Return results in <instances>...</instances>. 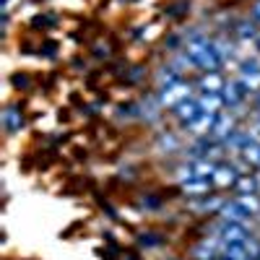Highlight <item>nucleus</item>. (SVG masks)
<instances>
[{
  "mask_svg": "<svg viewBox=\"0 0 260 260\" xmlns=\"http://www.w3.org/2000/svg\"><path fill=\"white\" fill-rule=\"evenodd\" d=\"M21 125H24V120H21V115L13 110V107H8V110L3 112V127L8 130V133H18Z\"/></svg>",
  "mask_w": 260,
  "mask_h": 260,
  "instance_id": "obj_12",
  "label": "nucleus"
},
{
  "mask_svg": "<svg viewBox=\"0 0 260 260\" xmlns=\"http://www.w3.org/2000/svg\"><path fill=\"white\" fill-rule=\"evenodd\" d=\"M213 122H216V115H211V112H201V117L195 120L192 125H187L192 133H198V136H203V133H208V130L213 127Z\"/></svg>",
  "mask_w": 260,
  "mask_h": 260,
  "instance_id": "obj_11",
  "label": "nucleus"
},
{
  "mask_svg": "<svg viewBox=\"0 0 260 260\" xmlns=\"http://www.w3.org/2000/svg\"><path fill=\"white\" fill-rule=\"evenodd\" d=\"M237 172H234V167H216V172H213V177H211V182L213 185H219V187H229V185H237Z\"/></svg>",
  "mask_w": 260,
  "mask_h": 260,
  "instance_id": "obj_8",
  "label": "nucleus"
},
{
  "mask_svg": "<svg viewBox=\"0 0 260 260\" xmlns=\"http://www.w3.org/2000/svg\"><path fill=\"white\" fill-rule=\"evenodd\" d=\"M257 122H260V112H257Z\"/></svg>",
  "mask_w": 260,
  "mask_h": 260,
  "instance_id": "obj_24",
  "label": "nucleus"
},
{
  "mask_svg": "<svg viewBox=\"0 0 260 260\" xmlns=\"http://www.w3.org/2000/svg\"><path fill=\"white\" fill-rule=\"evenodd\" d=\"M208 180H203V177H192V180H185L182 182V190L187 192V195H206L208 192Z\"/></svg>",
  "mask_w": 260,
  "mask_h": 260,
  "instance_id": "obj_10",
  "label": "nucleus"
},
{
  "mask_svg": "<svg viewBox=\"0 0 260 260\" xmlns=\"http://www.w3.org/2000/svg\"><path fill=\"white\" fill-rule=\"evenodd\" d=\"M159 83H161V89L180 83V71H175V68H161V71H159Z\"/></svg>",
  "mask_w": 260,
  "mask_h": 260,
  "instance_id": "obj_16",
  "label": "nucleus"
},
{
  "mask_svg": "<svg viewBox=\"0 0 260 260\" xmlns=\"http://www.w3.org/2000/svg\"><path fill=\"white\" fill-rule=\"evenodd\" d=\"M198 102H201V110H203V112H211V115H216V110L221 107V96H219V94H208V91H206Z\"/></svg>",
  "mask_w": 260,
  "mask_h": 260,
  "instance_id": "obj_15",
  "label": "nucleus"
},
{
  "mask_svg": "<svg viewBox=\"0 0 260 260\" xmlns=\"http://www.w3.org/2000/svg\"><path fill=\"white\" fill-rule=\"evenodd\" d=\"M237 31H240V39H245V42L255 39V29H252V26H247V24H242V26L237 29Z\"/></svg>",
  "mask_w": 260,
  "mask_h": 260,
  "instance_id": "obj_20",
  "label": "nucleus"
},
{
  "mask_svg": "<svg viewBox=\"0 0 260 260\" xmlns=\"http://www.w3.org/2000/svg\"><path fill=\"white\" fill-rule=\"evenodd\" d=\"M240 73H242V81L250 86V91L255 89V86H260V62L257 60H245Z\"/></svg>",
  "mask_w": 260,
  "mask_h": 260,
  "instance_id": "obj_7",
  "label": "nucleus"
},
{
  "mask_svg": "<svg viewBox=\"0 0 260 260\" xmlns=\"http://www.w3.org/2000/svg\"><path fill=\"white\" fill-rule=\"evenodd\" d=\"M247 94H250V86H247L245 81H232L229 86H224V102H226L229 107L242 104Z\"/></svg>",
  "mask_w": 260,
  "mask_h": 260,
  "instance_id": "obj_4",
  "label": "nucleus"
},
{
  "mask_svg": "<svg viewBox=\"0 0 260 260\" xmlns=\"http://www.w3.org/2000/svg\"><path fill=\"white\" fill-rule=\"evenodd\" d=\"M252 18L260 24V3H255V8H252Z\"/></svg>",
  "mask_w": 260,
  "mask_h": 260,
  "instance_id": "obj_22",
  "label": "nucleus"
},
{
  "mask_svg": "<svg viewBox=\"0 0 260 260\" xmlns=\"http://www.w3.org/2000/svg\"><path fill=\"white\" fill-rule=\"evenodd\" d=\"M250 143H255V141H252V136H245V133H234L232 130V133L226 136V146H232L234 151H245Z\"/></svg>",
  "mask_w": 260,
  "mask_h": 260,
  "instance_id": "obj_14",
  "label": "nucleus"
},
{
  "mask_svg": "<svg viewBox=\"0 0 260 260\" xmlns=\"http://www.w3.org/2000/svg\"><path fill=\"white\" fill-rule=\"evenodd\" d=\"M219 234H221V240L224 242H245L247 240V229L242 226V221H224L219 226Z\"/></svg>",
  "mask_w": 260,
  "mask_h": 260,
  "instance_id": "obj_5",
  "label": "nucleus"
},
{
  "mask_svg": "<svg viewBox=\"0 0 260 260\" xmlns=\"http://www.w3.org/2000/svg\"><path fill=\"white\" fill-rule=\"evenodd\" d=\"M211 133H213L216 138H226V136L232 133V117H229V115H216V122H213V127H211Z\"/></svg>",
  "mask_w": 260,
  "mask_h": 260,
  "instance_id": "obj_13",
  "label": "nucleus"
},
{
  "mask_svg": "<svg viewBox=\"0 0 260 260\" xmlns=\"http://www.w3.org/2000/svg\"><path fill=\"white\" fill-rule=\"evenodd\" d=\"M201 89L208 91V94H219V91L224 89V81H221V76L216 73V71H208V73L201 78Z\"/></svg>",
  "mask_w": 260,
  "mask_h": 260,
  "instance_id": "obj_9",
  "label": "nucleus"
},
{
  "mask_svg": "<svg viewBox=\"0 0 260 260\" xmlns=\"http://www.w3.org/2000/svg\"><path fill=\"white\" fill-rule=\"evenodd\" d=\"M201 102H192V99H185V102H180L177 107H175V115H177V120L182 122V125H192L195 120L201 117Z\"/></svg>",
  "mask_w": 260,
  "mask_h": 260,
  "instance_id": "obj_3",
  "label": "nucleus"
},
{
  "mask_svg": "<svg viewBox=\"0 0 260 260\" xmlns=\"http://www.w3.org/2000/svg\"><path fill=\"white\" fill-rule=\"evenodd\" d=\"M187 99V86L180 81V83H175V86H167V89H161V104H167V107H177L180 102H185Z\"/></svg>",
  "mask_w": 260,
  "mask_h": 260,
  "instance_id": "obj_6",
  "label": "nucleus"
},
{
  "mask_svg": "<svg viewBox=\"0 0 260 260\" xmlns=\"http://www.w3.org/2000/svg\"><path fill=\"white\" fill-rule=\"evenodd\" d=\"M161 146H167V148H175V146H177V141L169 136V138H161Z\"/></svg>",
  "mask_w": 260,
  "mask_h": 260,
  "instance_id": "obj_21",
  "label": "nucleus"
},
{
  "mask_svg": "<svg viewBox=\"0 0 260 260\" xmlns=\"http://www.w3.org/2000/svg\"><path fill=\"white\" fill-rule=\"evenodd\" d=\"M242 154H245V159H247L250 164L260 167V143H250V146L242 151Z\"/></svg>",
  "mask_w": 260,
  "mask_h": 260,
  "instance_id": "obj_18",
  "label": "nucleus"
},
{
  "mask_svg": "<svg viewBox=\"0 0 260 260\" xmlns=\"http://www.w3.org/2000/svg\"><path fill=\"white\" fill-rule=\"evenodd\" d=\"M257 211H260V201L255 195H240V198H234V201H226L224 208H221L224 219H229V221H247Z\"/></svg>",
  "mask_w": 260,
  "mask_h": 260,
  "instance_id": "obj_2",
  "label": "nucleus"
},
{
  "mask_svg": "<svg viewBox=\"0 0 260 260\" xmlns=\"http://www.w3.org/2000/svg\"><path fill=\"white\" fill-rule=\"evenodd\" d=\"M255 260H260V257H255Z\"/></svg>",
  "mask_w": 260,
  "mask_h": 260,
  "instance_id": "obj_25",
  "label": "nucleus"
},
{
  "mask_svg": "<svg viewBox=\"0 0 260 260\" xmlns=\"http://www.w3.org/2000/svg\"><path fill=\"white\" fill-rule=\"evenodd\" d=\"M192 252H195V257H198V260H211V257H213V247H211L208 242L198 245V247H195Z\"/></svg>",
  "mask_w": 260,
  "mask_h": 260,
  "instance_id": "obj_19",
  "label": "nucleus"
},
{
  "mask_svg": "<svg viewBox=\"0 0 260 260\" xmlns=\"http://www.w3.org/2000/svg\"><path fill=\"white\" fill-rule=\"evenodd\" d=\"M185 57H187V62L198 65L203 71H216L224 60L221 50L216 45H211V42H192V45H187Z\"/></svg>",
  "mask_w": 260,
  "mask_h": 260,
  "instance_id": "obj_1",
  "label": "nucleus"
},
{
  "mask_svg": "<svg viewBox=\"0 0 260 260\" xmlns=\"http://www.w3.org/2000/svg\"><path fill=\"white\" fill-rule=\"evenodd\" d=\"M255 45H257V50H260V37H255Z\"/></svg>",
  "mask_w": 260,
  "mask_h": 260,
  "instance_id": "obj_23",
  "label": "nucleus"
},
{
  "mask_svg": "<svg viewBox=\"0 0 260 260\" xmlns=\"http://www.w3.org/2000/svg\"><path fill=\"white\" fill-rule=\"evenodd\" d=\"M237 190H240L242 195H255L257 182H255L252 177H240V180H237Z\"/></svg>",
  "mask_w": 260,
  "mask_h": 260,
  "instance_id": "obj_17",
  "label": "nucleus"
}]
</instances>
